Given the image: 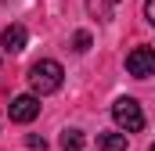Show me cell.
<instances>
[{
	"label": "cell",
	"mask_w": 155,
	"mask_h": 151,
	"mask_svg": "<svg viewBox=\"0 0 155 151\" xmlns=\"http://www.w3.org/2000/svg\"><path fill=\"white\" fill-rule=\"evenodd\" d=\"M61 65L58 61H51V58H43L36 61L33 69H29V86H33V94L40 97H47V94H54V90H61Z\"/></svg>",
	"instance_id": "1"
},
{
	"label": "cell",
	"mask_w": 155,
	"mask_h": 151,
	"mask_svg": "<svg viewBox=\"0 0 155 151\" xmlns=\"http://www.w3.org/2000/svg\"><path fill=\"white\" fill-rule=\"evenodd\" d=\"M112 119H116L126 133L144 130V112H141V104H137L134 97H119L116 104H112Z\"/></svg>",
	"instance_id": "2"
},
{
	"label": "cell",
	"mask_w": 155,
	"mask_h": 151,
	"mask_svg": "<svg viewBox=\"0 0 155 151\" xmlns=\"http://www.w3.org/2000/svg\"><path fill=\"white\" fill-rule=\"evenodd\" d=\"M126 72L137 76V79L155 76V50L152 47H134V50L126 54Z\"/></svg>",
	"instance_id": "3"
},
{
	"label": "cell",
	"mask_w": 155,
	"mask_h": 151,
	"mask_svg": "<svg viewBox=\"0 0 155 151\" xmlns=\"http://www.w3.org/2000/svg\"><path fill=\"white\" fill-rule=\"evenodd\" d=\"M7 115H11V122H33L40 115V101L33 97V94H22V97H15L11 104H7Z\"/></svg>",
	"instance_id": "4"
},
{
	"label": "cell",
	"mask_w": 155,
	"mask_h": 151,
	"mask_svg": "<svg viewBox=\"0 0 155 151\" xmlns=\"http://www.w3.org/2000/svg\"><path fill=\"white\" fill-rule=\"evenodd\" d=\"M25 29H22V25H7V29H4V33H0V43H4V50H7V54H18V50H25Z\"/></svg>",
	"instance_id": "5"
},
{
	"label": "cell",
	"mask_w": 155,
	"mask_h": 151,
	"mask_svg": "<svg viewBox=\"0 0 155 151\" xmlns=\"http://www.w3.org/2000/svg\"><path fill=\"white\" fill-rule=\"evenodd\" d=\"M101 151H126V133H97Z\"/></svg>",
	"instance_id": "6"
},
{
	"label": "cell",
	"mask_w": 155,
	"mask_h": 151,
	"mask_svg": "<svg viewBox=\"0 0 155 151\" xmlns=\"http://www.w3.org/2000/svg\"><path fill=\"white\" fill-rule=\"evenodd\" d=\"M61 148L65 151H83V133L79 130H65L61 133Z\"/></svg>",
	"instance_id": "7"
},
{
	"label": "cell",
	"mask_w": 155,
	"mask_h": 151,
	"mask_svg": "<svg viewBox=\"0 0 155 151\" xmlns=\"http://www.w3.org/2000/svg\"><path fill=\"white\" fill-rule=\"evenodd\" d=\"M87 7H90V14H97L101 22L112 18V0H87Z\"/></svg>",
	"instance_id": "8"
},
{
	"label": "cell",
	"mask_w": 155,
	"mask_h": 151,
	"mask_svg": "<svg viewBox=\"0 0 155 151\" xmlns=\"http://www.w3.org/2000/svg\"><path fill=\"white\" fill-rule=\"evenodd\" d=\"M72 43H76L79 54H83V50H90V33H76V40H72Z\"/></svg>",
	"instance_id": "9"
},
{
	"label": "cell",
	"mask_w": 155,
	"mask_h": 151,
	"mask_svg": "<svg viewBox=\"0 0 155 151\" xmlns=\"http://www.w3.org/2000/svg\"><path fill=\"white\" fill-rule=\"evenodd\" d=\"M25 144H29V148H33V151H47V140H43V137H29Z\"/></svg>",
	"instance_id": "10"
},
{
	"label": "cell",
	"mask_w": 155,
	"mask_h": 151,
	"mask_svg": "<svg viewBox=\"0 0 155 151\" xmlns=\"http://www.w3.org/2000/svg\"><path fill=\"white\" fill-rule=\"evenodd\" d=\"M144 14H148V22L155 25V0H144Z\"/></svg>",
	"instance_id": "11"
},
{
	"label": "cell",
	"mask_w": 155,
	"mask_h": 151,
	"mask_svg": "<svg viewBox=\"0 0 155 151\" xmlns=\"http://www.w3.org/2000/svg\"><path fill=\"white\" fill-rule=\"evenodd\" d=\"M152 151H155V144H152Z\"/></svg>",
	"instance_id": "12"
}]
</instances>
